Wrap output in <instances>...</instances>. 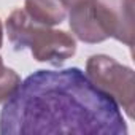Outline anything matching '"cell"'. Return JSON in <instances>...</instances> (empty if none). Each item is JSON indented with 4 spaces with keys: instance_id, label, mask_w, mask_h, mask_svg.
I'll return each instance as SVG.
<instances>
[{
    "instance_id": "4",
    "label": "cell",
    "mask_w": 135,
    "mask_h": 135,
    "mask_svg": "<svg viewBox=\"0 0 135 135\" xmlns=\"http://www.w3.org/2000/svg\"><path fill=\"white\" fill-rule=\"evenodd\" d=\"M86 75L100 91L121 105L130 119H133L135 78L132 69L116 62L110 56L95 54L86 62Z\"/></svg>"
},
{
    "instance_id": "1",
    "label": "cell",
    "mask_w": 135,
    "mask_h": 135,
    "mask_svg": "<svg viewBox=\"0 0 135 135\" xmlns=\"http://www.w3.org/2000/svg\"><path fill=\"white\" fill-rule=\"evenodd\" d=\"M119 105L73 67L27 76L0 113V133L127 135Z\"/></svg>"
},
{
    "instance_id": "6",
    "label": "cell",
    "mask_w": 135,
    "mask_h": 135,
    "mask_svg": "<svg viewBox=\"0 0 135 135\" xmlns=\"http://www.w3.org/2000/svg\"><path fill=\"white\" fill-rule=\"evenodd\" d=\"M19 86H21L19 75L15 70L5 67L3 73L0 75V103H5L8 99H11Z\"/></svg>"
},
{
    "instance_id": "3",
    "label": "cell",
    "mask_w": 135,
    "mask_h": 135,
    "mask_svg": "<svg viewBox=\"0 0 135 135\" xmlns=\"http://www.w3.org/2000/svg\"><path fill=\"white\" fill-rule=\"evenodd\" d=\"M8 40L16 51L26 48L38 62H46L54 67L62 65L76 52L75 38L64 30H54L32 19L26 10H15L7 19Z\"/></svg>"
},
{
    "instance_id": "7",
    "label": "cell",
    "mask_w": 135,
    "mask_h": 135,
    "mask_svg": "<svg viewBox=\"0 0 135 135\" xmlns=\"http://www.w3.org/2000/svg\"><path fill=\"white\" fill-rule=\"evenodd\" d=\"M81 2H84V0H62V3L67 7V10L72 8V7H73V5H76V3H81Z\"/></svg>"
},
{
    "instance_id": "5",
    "label": "cell",
    "mask_w": 135,
    "mask_h": 135,
    "mask_svg": "<svg viewBox=\"0 0 135 135\" xmlns=\"http://www.w3.org/2000/svg\"><path fill=\"white\" fill-rule=\"evenodd\" d=\"M26 13L32 19L52 27L65 19L67 7L62 0H26Z\"/></svg>"
},
{
    "instance_id": "8",
    "label": "cell",
    "mask_w": 135,
    "mask_h": 135,
    "mask_svg": "<svg viewBox=\"0 0 135 135\" xmlns=\"http://www.w3.org/2000/svg\"><path fill=\"white\" fill-rule=\"evenodd\" d=\"M3 70H5V67H3V60H2V56H0V75L3 73Z\"/></svg>"
},
{
    "instance_id": "2",
    "label": "cell",
    "mask_w": 135,
    "mask_h": 135,
    "mask_svg": "<svg viewBox=\"0 0 135 135\" xmlns=\"http://www.w3.org/2000/svg\"><path fill=\"white\" fill-rule=\"evenodd\" d=\"M69 24L84 43H102L113 37L133 46V0H84L69 8Z\"/></svg>"
},
{
    "instance_id": "9",
    "label": "cell",
    "mask_w": 135,
    "mask_h": 135,
    "mask_svg": "<svg viewBox=\"0 0 135 135\" xmlns=\"http://www.w3.org/2000/svg\"><path fill=\"white\" fill-rule=\"evenodd\" d=\"M2 40H3V32H2V22H0V46H2Z\"/></svg>"
}]
</instances>
